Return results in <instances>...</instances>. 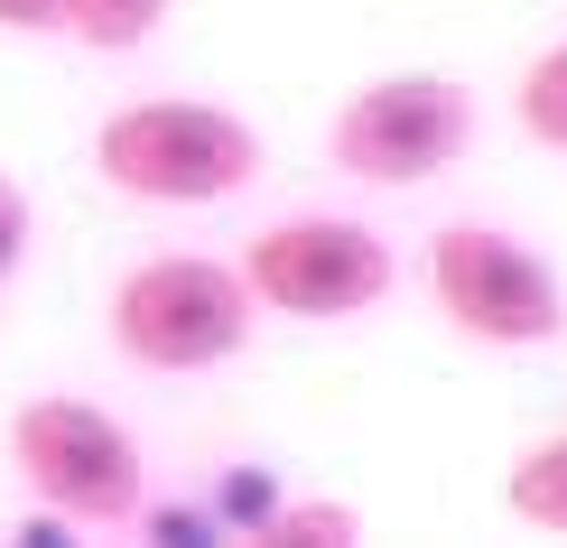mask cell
Returning a JSON list of instances; mask_svg holds the SVG:
<instances>
[{
	"label": "cell",
	"mask_w": 567,
	"mask_h": 548,
	"mask_svg": "<svg viewBox=\"0 0 567 548\" xmlns=\"http://www.w3.org/2000/svg\"><path fill=\"white\" fill-rule=\"evenodd\" d=\"M10 474L29 484L38 511L75 520V530H122L150 511V456L103 400L47 391L10 410Z\"/></svg>",
	"instance_id": "obj_4"
},
{
	"label": "cell",
	"mask_w": 567,
	"mask_h": 548,
	"mask_svg": "<svg viewBox=\"0 0 567 548\" xmlns=\"http://www.w3.org/2000/svg\"><path fill=\"white\" fill-rule=\"evenodd\" d=\"M503 511L522 520V530H539V539H567V427H549V437H530L522 456H512Z\"/></svg>",
	"instance_id": "obj_7"
},
{
	"label": "cell",
	"mask_w": 567,
	"mask_h": 548,
	"mask_svg": "<svg viewBox=\"0 0 567 548\" xmlns=\"http://www.w3.org/2000/svg\"><path fill=\"white\" fill-rule=\"evenodd\" d=\"M429 307L456 325L465 344H493V353H539L567 335V279L558 260L522 242V232L484 224V214H456V224L429 232Z\"/></svg>",
	"instance_id": "obj_3"
},
{
	"label": "cell",
	"mask_w": 567,
	"mask_h": 548,
	"mask_svg": "<svg viewBox=\"0 0 567 548\" xmlns=\"http://www.w3.org/2000/svg\"><path fill=\"white\" fill-rule=\"evenodd\" d=\"M168 0H65V38L93 46V56H131V46L158 38Z\"/></svg>",
	"instance_id": "obj_10"
},
{
	"label": "cell",
	"mask_w": 567,
	"mask_h": 548,
	"mask_svg": "<svg viewBox=\"0 0 567 548\" xmlns=\"http://www.w3.org/2000/svg\"><path fill=\"white\" fill-rule=\"evenodd\" d=\"M65 530H75V520H56V511H38V520H29V530H19L10 548H75V539H65Z\"/></svg>",
	"instance_id": "obj_14"
},
{
	"label": "cell",
	"mask_w": 567,
	"mask_h": 548,
	"mask_svg": "<svg viewBox=\"0 0 567 548\" xmlns=\"http://www.w3.org/2000/svg\"><path fill=\"white\" fill-rule=\"evenodd\" d=\"M512 122H522V139H539V149L567 158V38H549L522 65V84H512Z\"/></svg>",
	"instance_id": "obj_8"
},
{
	"label": "cell",
	"mask_w": 567,
	"mask_h": 548,
	"mask_svg": "<svg viewBox=\"0 0 567 548\" xmlns=\"http://www.w3.org/2000/svg\"><path fill=\"white\" fill-rule=\"evenodd\" d=\"M243 279L270 317L298 325H353L400 289V251L353 214H279L243 242Z\"/></svg>",
	"instance_id": "obj_6"
},
{
	"label": "cell",
	"mask_w": 567,
	"mask_h": 548,
	"mask_svg": "<svg viewBox=\"0 0 567 548\" xmlns=\"http://www.w3.org/2000/svg\"><path fill=\"white\" fill-rule=\"evenodd\" d=\"M233 548H363V511H353V503H326V493H317V503H279L261 530L233 539Z\"/></svg>",
	"instance_id": "obj_9"
},
{
	"label": "cell",
	"mask_w": 567,
	"mask_h": 548,
	"mask_svg": "<svg viewBox=\"0 0 567 548\" xmlns=\"http://www.w3.org/2000/svg\"><path fill=\"white\" fill-rule=\"evenodd\" d=\"M150 520V539L140 548H233V530L215 520V503H158V511H140Z\"/></svg>",
	"instance_id": "obj_11"
},
{
	"label": "cell",
	"mask_w": 567,
	"mask_h": 548,
	"mask_svg": "<svg viewBox=\"0 0 567 548\" xmlns=\"http://www.w3.org/2000/svg\"><path fill=\"white\" fill-rule=\"evenodd\" d=\"M261 158V131L205 93H140L93 131V177L131 205H233Z\"/></svg>",
	"instance_id": "obj_1"
},
{
	"label": "cell",
	"mask_w": 567,
	"mask_h": 548,
	"mask_svg": "<svg viewBox=\"0 0 567 548\" xmlns=\"http://www.w3.org/2000/svg\"><path fill=\"white\" fill-rule=\"evenodd\" d=\"M251 317H261V298H251L243 260H215V251L131 260L103 307L122 363H140V372H215L251 344Z\"/></svg>",
	"instance_id": "obj_2"
},
{
	"label": "cell",
	"mask_w": 567,
	"mask_h": 548,
	"mask_svg": "<svg viewBox=\"0 0 567 548\" xmlns=\"http://www.w3.org/2000/svg\"><path fill=\"white\" fill-rule=\"evenodd\" d=\"M0 38H65V0H0Z\"/></svg>",
	"instance_id": "obj_13"
},
{
	"label": "cell",
	"mask_w": 567,
	"mask_h": 548,
	"mask_svg": "<svg viewBox=\"0 0 567 548\" xmlns=\"http://www.w3.org/2000/svg\"><path fill=\"white\" fill-rule=\"evenodd\" d=\"M465 149H475V93L456 75H437V65L353 84L336 103V122H326V158L353 186H391V196L446 177Z\"/></svg>",
	"instance_id": "obj_5"
},
{
	"label": "cell",
	"mask_w": 567,
	"mask_h": 548,
	"mask_svg": "<svg viewBox=\"0 0 567 548\" xmlns=\"http://www.w3.org/2000/svg\"><path fill=\"white\" fill-rule=\"evenodd\" d=\"M29 242H38V205H29V186H19V177H0V289L19 279Z\"/></svg>",
	"instance_id": "obj_12"
}]
</instances>
